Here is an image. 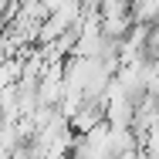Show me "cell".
<instances>
[{
    "label": "cell",
    "mask_w": 159,
    "mask_h": 159,
    "mask_svg": "<svg viewBox=\"0 0 159 159\" xmlns=\"http://www.w3.org/2000/svg\"><path fill=\"white\" fill-rule=\"evenodd\" d=\"M132 24L135 27H159V0H142V3H129Z\"/></svg>",
    "instance_id": "cell-1"
}]
</instances>
